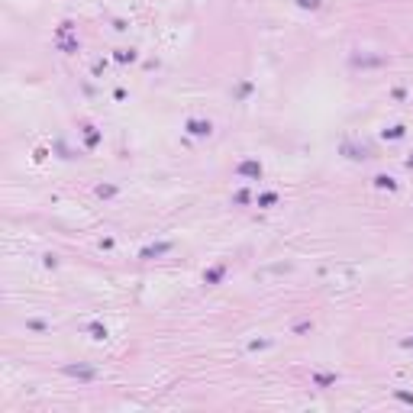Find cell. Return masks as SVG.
<instances>
[{
    "mask_svg": "<svg viewBox=\"0 0 413 413\" xmlns=\"http://www.w3.org/2000/svg\"><path fill=\"white\" fill-rule=\"evenodd\" d=\"M187 133L191 136H210L213 126H210V120H187Z\"/></svg>",
    "mask_w": 413,
    "mask_h": 413,
    "instance_id": "obj_2",
    "label": "cell"
},
{
    "mask_svg": "<svg viewBox=\"0 0 413 413\" xmlns=\"http://www.w3.org/2000/svg\"><path fill=\"white\" fill-rule=\"evenodd\" d=\"M394 397H397L400 404H410L413 407V394H407V390H394Z\"/></svg>",
    "mask_w": 413,
    "mask_h": 413,
    "instance_id": "obj_15",
    "label": "cell"
},
{
    "mask_svg": "<svg viewBox=\"0 0 413 413\" xmlns=\"http://www.w3.org/2000/svg\"><path fill=\"white\" fill-rule=\"evenodd\" d=\"M87 333H91V339H107V326L103 323H87Z\"/></svg>",
    "mask_w": 413,
    "mask_h": 413,
    "instance_id": "obj_8",
    "label": "cell"
},
{
    "mask_svg": "<svg viewBox=\"0 0 413 413\" xmlns=\"http://www.w3.org/2000/svg\"><path fill=\"white\" fill-rule=\"evenodd\" d=\"M274 200H278V194H262L258 197V207H271Z\"/></svg>",
    "mask_w": 413,
    "mask_h": 413,
    "instance_id": "obj_14",
    "label": "cell"
},
{
    "mask_svg": "<svg viewBox=\"0 0 413 413\" xmlns=\"http://www.w3.org/2000/svg\"><path fill=\"white\" fill-rule=\"evenodd\" d=\"M268 345H271V342H265V339H262V342H258V339H255V342H249V349L255 352V349H268Z\"/></svg>",
    "mask_w": 413,
    "mask_h": 413,
    "instance_id": "obj_17",
    "label": "cell"
},
{
    "mask_svg": "<svg viewBox=\"0 0 413 413\" xmlns=\"http://www.w3.org/2000/svg\"><path fill=\"white\" fill-rule=\"evenodd\" d=\"M342 152L349 158H355V162H359V158H371V148H368V146H352V142H345Z\"/></svg>",
    "mask_w": 413,
    "mask_h": 413,
    "instance_id": "obj_5",
    "label": "cell"
},
{
    "mask_svg": "<svg viewBox=\"0 0 413 413\" xmlns=\"http://www.w3.org/2000/svg\"><path fill=\"white\" fill-rule=\"evenodd\" d=\"M171 249H174L171 242H158V245H148V249H142L139 258H146V262H148V258H158V255H165V252H171Z\"/></svg>",
    "mask_w": 413,
    "mask_h": 413,
    "instance_id": "obj_3",
    "label": "cell"
},
{
    "mask_svg": "<svg viewBox=\"0 0 413 413\" xmlns=\"http://www.w3.org/2000/svg\"><path fill=\"white\" fill-rule=\"evenodd\" d=\"M84 129H87V133H84V139H87V146H97V142H100V133H97V129H94V126H84Z\"/></svg>",
    "mask_w": 413,
    "mask_h": 413,
    "instance_id": "obj_11",
    "label": "cell"
},
{
    "mask_svg": "<svg viewBox=\"0 0 413 413\" xmlns=\"http://www.w3.org/2000/svg\"><path fill=\"white\" fill-rule=\"evenodd\" d=\"M223 274H226V265H217V268H210V271H203V284H219L223 281Z\"/></svg>",
    "mask_w": 413,
    "mask_h": 413,
    "instance_id": "obj_6",
    "label": "cell"
},
{
    "mask_svg": "<svg viewBox=\"0 0 413 413\" xmlns=\"http://www.w3.org/2000/svg\"><path fill=\"white\" fill-rule=\"evenodd\" d=\"M313 384H316V388H329V384H336V374H323V371H316V374H313Z\"/></svg>",
    "mask_w": 413,
    "mask_h": 413,
    "instance_id": "obj_9",
    "label": "cell"
},
{
    "mask_svg": "<svg viewBox=\"0 0 413 413\" xmlns=\"http://www.w3.org/2000/svg\"><path fill=\"white\" fill-rule=\"evenodd\" d=\"M117 62H136V52H133V49H120V52H117Z\"/></svg>",
    "mask_w": 413,
    "mask_h": 413,
    "instance_id": "obj_12",
    "label": "cell"
},
{
    "mask_svg": "<svg viewBox=\"0 0 413 413\" xmlns=\"http://www.w3.org/2000/svg\"><path fill=\"white\" fill-rule=\"evenodd\" d=\"M407 168H413V155H410V158H407Z\"/></svg>",
    "mask_w": 413,
    "mask_h": 413,
    "instance_id": "obj_19",
    "label": "cell"
},
{
    "mask_svg": "<svg viewBox=\"0 0 413 413\" xmlns=\"http://www.w3.org/2000/svg\"><path fill=\"white\" fill-rule=\"evenodd\" d=\"M374 187H381V191H397V181L390 178V174H378V178H374Z\"/></svg>",
    "mask_w": 413,
    "mask_h": 413,
    "instance_id": "obj_7",
    "label": "cell"
},
{
    "mask_svg": "<svg viewBox=\"0 0 413 413\" xmlns=\"http://www.w3.org/2000/svg\"><path fill=\"white\" fill-rule=\"evenodd\" d=\"M236 171H239L242 178H262V165H258V162H239V165H236Z\"/></svg>",
    "mask_w": 413,
    "mask_h": 413,
    "instance_id": "obj_4",
    "label": "cell"
},
{
    "mask_svg": "<svg viewBox=\"0 0 413 413\" xmlns=\"http://www.w3.org/2000/svg\"><path fill=\"white\" fill-rule=\"evenodd\" d=\"M400 345H404V349H413V339H404V342H400Z\"/></svg>",
    "mask_w": 413,
    "mask_h": 413,
    "instance_id": "obj_18",
    "label": "cell"
},
{
    "mask_svg": "<svg viewBox=\"0 0 413 413\" xmlns=\"http://www.w3.org/2000/svg\"><path fill=\"white\" fill-rule=\"evenodd\" d=\"M62 371L68 378H78V381H94L97 378V368H91V365H65Z\"/></svg>",
    "mask_w": 413,
    "mask_h": 413,
    "instance_id": "obj_1",
    "label": "cell"
},
{
    "mask_svg": "<svg viewBox=\"0 0 413 413\" xmlns=\"http://www.w3.org/2000/svg\"><path fill=\"white\" fill-rule=\"evenodd\" d=\"M404 133H407V126L397 123V126H390V129H384L381 136H384V139H404Z\"/></svg>",
    "mask_w": 413,
    "mask_h": 413,
    "instance_id": "obj_10",
    "label": "cell"
},
{
    "mask_svg": "<svg viewBox=\"0 0 413 413\" xmlns=\"http://www.w3.org/2000/svg\"><path fill=\"white\" fill-rule=\"evenodd\" d=\"M113 194H117V187H113V184H100V187H97V197H113Z\"/></svg>",
    "mask_w": 413,
    "mask_h": 413,
    "instance_id": "obj_13",
    "label": "cell"
},
{
    "mask_svg": "<svg viewBox=\"0 0 413 413\" xmlns=\"http://www.w3.org/2000/svg\"><path fill=\"white\" fill-rule=\"evenodd\" d=\"M297 3H300L304 10H316V7H320V0H297Z\"/></svg>",
    "mask_w": 413,
    "mask_h": 413,
    "instance_id": "obj_16",
    "label": "cell"
}]
</instances>
